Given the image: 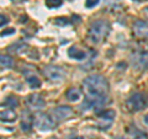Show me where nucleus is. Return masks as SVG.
Instances as JSON below:
<instances>
[{
    "label": "nucleus",
    "mask_w": 148,
    "mask_h": 139,
    "mask_svg": "<svg viewBox=\"0 0 148 139\" xmlns=\"http://www.w3.org/2000/svg\"><path fill=\"white\" fill-rule=\"evenodd\" d=\"M132 65L137 69H146L148 68V53L142 52L133 55L132 58Z\"/></svg>",
    "instance_id": "obj_7"
},
{
    "label": "nucleus",
    "mask_w": 148,
    "mask_h": 139,
    "mask_svg": "<svg viewBox=\"0 0 148 139\" xmlns=\"http://www.w3.org/2000/svg\"><path fill=\"white\" fill-rule=\"evenodd\" d=\"M0 18H1V21H0V25H1V26L8 24V17L5 15H1V16H0Z\"/></svg>",
    "instance_id": "obj_23"
},
{
    "label": "nucleus",
    "mask_w": 148,
    "mask_h": 139,
    "mask_svg": "<svg viewBox=\"0 0 148 139\" xmlns=\"http://www.w3.org/2000/svg\"><path fill=\"white\" fill-rule=\"evenodd\" d=\"M45 76L49 79L52 81H62L64 78H66V73L62 68H59L57 65H48L43 70Z\"/></svg>",
    "instance_id": "obj_4"
},
{
    "label": "nucleus",
    "mask_w": 148,
    "mask_h": 139,
    "mask_svg": "<svg viewBox=\"0 0 148 139\" xmlns=\"http://www.w3.org/2000/svg\"><path fill=\"white\" fill-rule=\"evenodd\" d=\"M27 105L32 110H41L45 107V100L40 94H32L27 97Z\"/></svg>",
    "instance_id": "obj_8"
},
{
    "label": "nucleus",
    "mask_w": 148,
    "mask_h": 139,
    "mask_svg": "<svg viewBox=\"0 0 148 139\" xmlns=\"http://www.w3.org/2000/svg\"><path fill=\"white\" fill-rule=\"evenodd\" d=\"M14 3H22V1H25V0H12Z\"/></svg>",
    "instance_id": "obj_26"
},
{
    "label": "nucleus",
    "mask_w": 148,
    "mask_h": 139,
    "mask_svg": "<svg viewBox=\"0 0 148 139\" xmlns=\"http://www.w3.org/2000/svg\"><path fill=\"white\" fill-rule=\"evenodd\" d=\"M68 55H69L71 58L77 59V61H82V59H84V58H85V53L83 52V50L75 48V47L69 48V50H68Z\"/></svg>",
    "instance_id": "obj_12"
},
{
    "label": "nucleus",
    "mask_w": 148,
    "mask_h": 139,
    "mask_svg": "<svg viewBox=\"0 0 148 139\" xmlns=\"http://www.w3.org/2000/svg\"><path fill=\"white\" fill-rule=\"evenodd\" d=\"M51 114L54 121H64L73 114V110L69 106H59V107L53 108Z\"/></svg>",
    "instance_id": "obj_6"
},
{
    "label": "nucleus",
    "mask_w": 148,
    "mask_h": 139,
    "mask_svg": "<svg viewBox=\"0 0 148 139\" xmlns=\"http://www.w3.org/2000/svg\"><path fill=\"white\" fill-rule=\"evenodd\" d=\"M86 99L80 105L82 111H88L90 108H99L108 104V92L109 85L104 76L99 74H91L86 76L83 81Z\"/></svg>",
    "instance_id": "obj_1"
},
{
    "label": "nucleus",
    "mask_w": 148,
    "mask_h": 139,
    "mask_svg": "<svg viewBox=\"0 0 148 139\" xmlns=\"http://www.w3.org/2000/svg\"><path fill=\"white\" fill-rule=\"evenodd\" d=\"M34 124V117L29 110H24L21 113V128L24 132H29Z\"/></svg>",
    "instance_id": "obj_9"
},
{
    "label": "nucleus",
    "mask_w": 148,
    "mask_h": 139,
    "mask_svg": "<svg viewBox=\"0 0 148 139\" xmlns=\"http://www.w3.org/2000/svg\"><path fill=\"white\" fill-rule=\"evenodd\" d=\"M4 105H5L6 107H9V108H15V107L18 106V102H17V100L14 96H9V97H6L5 104Z\"/></svg>",
    "instance_id": "obj_18"
},
{
    "label": "nucleus",
    "mask_w": 148,
    "mask_h": 139,
    "mask_svg": "<svg viewBox=\"0 0 148 139\" xmlns=\"http://www.w3.org/2000/svg\"><path fill=\"white\" fill-rule=\"evenodd\" d=\"M116 139H123V138H116Z\"/></svg>",
    "instance_id": "obj_28"
},
{
    "label": "nucleus",
    "mask_w": 148,
    "mask_h": 139,
    "mask_svg": "<svg viewBox=\"0 0 148 139\" xmlns=\"http://www.w3.org/2000/svg\"><path fill=\"white\" fill-rule=\"evenodd\" d=\"M0 64H1V68L4 69V68H11L12 67V64H14V62H12V58L10 57V55H1L0 57Z\"/></svg>",
    "instance_id": "obj_16"
},
{
    "label": "nucleus",
    "mask_w": 148,
    "mask_h": 139,
    "mask_svg": "<svg viewBox=\"0 0 148 139\" xmlns=\"http://www.w3.org/2000/svg\"><path fill=\"white\" fill-rule=\"evenodd\" d=\"M27 48V44L24 43V42H16V43H14L11 44L10 47H9V50L12 53H21V52H24V50Z\"/></svg>",
    "instance_id": "obj_14"
},
{
    "label": "nucleus",
    "mask_w": 148,
    "mask_h": 139,
    "mask_svg": "<svg viewBox=\"0 0 148 139\" xmlns=\"http://www.w3.org/2000/svg\"><path fill=\"white\" fill-rule=\"evenodd\" d=\"M73 139H84V138H82V137H75V138H73Z\"/></svg>",
    "instance_id": "obj_27"
},
{
    "label": "nucleus",
    "mask_w": 148,
    "mask_h": 139,
    "mask_svg": "<svg viewBox=\"0 0 148 139\" xmlns=\"http://www.w3.org/2000/svg\"><path fill=\"white\" fill-rule=\"evenodd\" d=\"M133 139H147V137H146L143 133H138L137 136H136L135 138H133Z\"/></svg>",
    "instance_id": "obj_24"
},
{
    "label": "nucleus",
    "mask_w": 148,
    "mask_h": 139,
    "mask_svg": "<svg viewBox=\"0 0 148 139\" xmlns=\"http://www.w3.org/2000/svg\"><path fill=\"white\" fill-rule=\"evenodd\" d=\"M133 29H135L136 35L138 36H143L148 33V24H146L145 21H137L135 26H133Z\"/></svg>",
    "instance_id": "obj_11"
},
{
    "label": "nucleus",
    "mask_w": 148,
    "mask_h": 139,
    "mask_svg": "<svg viewBox=\"0 0 148 139\" xmlns=\"http://www.w3.org/2000/svg\"><path fill=\"white\" fill-rule=\"evenodd\" d=\"M54 24L59 25V26H67V25H69V21H68V18H66V17H58V18H56L54 20Z\"/></svg>",
    "instance_id": "obj_20"
},
{
    "label": "nucleus",
    "mask_w": 148,
    "mask_h": 139,
    "mask_svg": "<svg viewBox=\"0 0 148 139\" xmlns=\"http://www.w3.org/2000/svg\"><path fill=\"white\" fill-rule=\"evenodd\" d=\"M148 106V96L143 92H136L127 100V107L131 111H141Z\"/></svg>",
    "instance_id": "obj_3"
},
{
    "label": "nucleus",
    "mask_w": 148,
    "mask_h": 139,
    "mask_svg": "<svg viewBox=\"0 0 148 139\" xmlns=\"http://www.w3.org/2000/svg\"><path fill=\"white\" fill-rule=\"evenodd\" d=\"M66 96H67V99L69 101H73V102H74V101H78V100L80 99L82 94H80V91L78 90V89H74V87H72V89H69L67 91Z\"/></svg>",
    "instance_id": "obj_13"
},
{
    "label": "nucleus",
    "mask_w": 148,
    "mask_h": 139,
    "mask_svg": "<svg viewBox=\"0 0 148 139\" xmlns=\"http://www.w3.org/2000/svg\"><path fill=\"white\" fill-rule=\"evenodd\" d=\"M26 81H27V84L30 85L31 89H37V87L41 86V80L35 75H27Z\"/></svg>",
    "instance_id": "obj_15"
},
{
    "label": "nucleus",
    "mask_w": 148,
    "mask_h": 139,
    "mask_svg": "<svg viewBox=\"0 0 148 139\" xmlns=\"http://www.w3.org/2000/svg\"><path fill=\"white\" fill-rule=\"evenodd\" d=\"M110 31V25L106 20H98L91 24L89 29V40L92 43L101 42Z\"/></svg>",
    "instance_id": "obj_2"
},
{
    "label": "nucleus",
    "mask_w": 148,
    "mask_h": 139,
    "mask_svg": "<svg viewBox=\"0 0 148 139\" xmlns=\"http://www.w3.org/2000/svg\"><path fill=\"white\" fill-rule=\"evenodd\" d=\"M35 126L42 132L52 131L56 127V122L52 117H49L48 114H40L35 121Z\"/></svg>",
    "instance_id": "obj_5"
},
{
    "label": "nucleus",
    "mask_w": 148,
    "mask_h": 139,
    "mask_svg": "<svg viewBox=\"0 0 148 139\" xmlns=\"http://www.w3.org/2000/svg\"><path fill=\"white\" fill-rule=\"evenodd\" d=\"M99 117L103 118V119H108V121L112 122L114 118H115V111H114V110H106L105 112H103V113L99 114Z\"/></svg>",
    "instance_id": "obj_17"
},
{
    "label": "nucleus",
    "mask_w": 148,
    "mask_h": 139,
    "mask_svg": "<svg viewBox=\"0 0 148 139\" xmlns=\"http://www.w3.org/2000/svg\"><path fill=\"white\" fill-rule=\"evenodd\" d=\"M46 5L51 9L58 7V6L62 5V0H46Z\"/></svg>",
    "instance_id": "obj_19"
},
{
    "label": "nucleus",
    "mask_w": 148,
    "mask_h": 139,
    "mask_svg": "<svg viewBox=\"0 0 148 139\" xmlns=\"http://www.w3.org/2000/svg\"><path fill=\"white\" fill-rule=\"evenodd\" d=\"M99 4V0H86L85 1V6L86 7H94V6H96Z\"/></svg>",
    "instance_id": "obj_21"
},
{
    "label": "nucleus",
    "mask_w": 148,
    "mask_h": 139,
    "mask_svg": "<svg viewBox=\"0 0 148 139\" xmlns=\"http://www.w3.org/2000/svg\"><path fill=\"white\" fill-rule=\"evenodd\" d=\"M0 117H1L3 122H14L16 119V112L14 110H3L1 113H0Z\"/></svg>",
    "instance_id": "obj_10"
},
{
    "label": "nucleus",
    "mask_w": 148,
    "mask_h": 139,
    "mask_svg": "<svg viewBox=\"0 0 148 139\" xmlns=\"http://www.w3.org/2000/svg\"><path fill=\"white\" fill-rule=\"evenodd\" d=\"M15 33V29H8L4 32H1V37H5V36H9V35H14Z\"/></svg>",
    "instance_id": "obj_22"
},
{
    "label": "nucleus",
    "mask_w": 148,
    "mask_h": 139,
    "mask_svg": "<svg viewBox=\"0 0 148 139\" xmlns=\"http://www.w3.org/2000/svg\"><path fill=\"white\" fill-rule=\"evenodd\" d=\"M145 123H146V124H148V114H146V116H145Z\"/></svg>",
    "instance_id": "obj_25"
}]
</instances>
